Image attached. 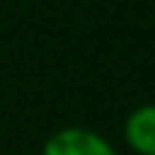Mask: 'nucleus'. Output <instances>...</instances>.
Returning a JSON list of instances; mask_svg holds the SVG:
<instances>
[{"mask_svg": "<svg viewBox=\"0 0 155 155\" xmlns=\"http://www.w3.org/2000/svg\"><path fill=\"white\" fill-rule=\"evenodd\" d=\"M123 139L136 155H155V104H142L128 112L123 123Z\"/></svg>", "mask_w": 155, "mask_h": 155, "instance_id": "obj_2", "label": "nucleus"}, {"mask_svg": "<svg viewBox=\"0 0 155 155\" xmlns=\"http://www.w3.org/2000/svg\"><path fill=\"white\" fill-rule=\"evenodd\" d=\"M41 155H117V153L104 134L84 128V125H68V128L54 131L44 142Z\"/></svg>", "mask_w": 155, "mask_h": 155, "instance_id": "obj_1", "label": "nucleus"}]
</instances>
